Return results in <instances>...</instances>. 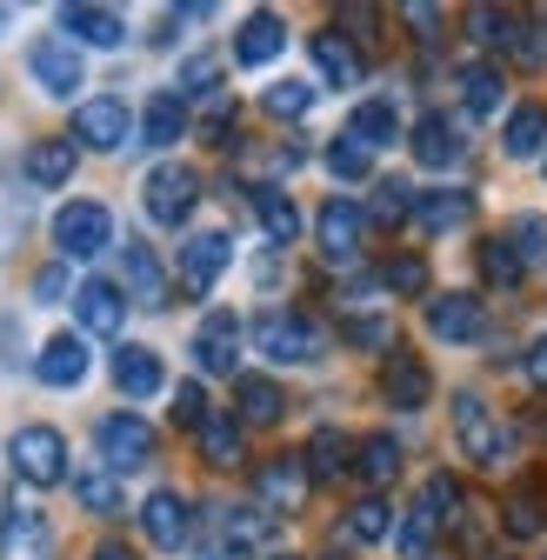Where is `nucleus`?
I'll return each mask as SVG.
<instances>
[{"mask_svg":"<svg viewBox=\"0 0 547 560\" xmlns=\"http://www.w3.org/2000/svg\"><path fill=\"white\" fill-rule=\"evenodd\" d=\"M254 347H260L274 368H307V361H321V354H327V334H321L307 314L274 307V314H260V320H254Z\"/></svg>","mask_w":547,"mask_h":560,"instance_id":"f257e3e1","label":"nucleus"},{"mask_svg":"<svg viewBox=\"0 0 547 560\" xmlns=\"http://www.w3.org/2000/svg\"><path fill=\"white\" fill-rule=\"evenodd\" d=\"M454 447L474 467H501L508 460V434H501V420H494V407L481 394H454Z\"/></svg>","mask_w":547,"mask_h":560,"instance_id":"f03ea898","label":"nucleus"},{"mask_svg":"<svg viewBox=\"0 0 547 560\" xmlns=\"http://www.w3.org/2000/svg\"><path fill=\"white\" fill-rule=\"evenodd\" d=\"M54 247L60 260H94L114 247V214L101 200H67L60 214H54Z\"/></svg>","mask_w":547,"mask_h":560,"instance_id":"7ed1b4c3","label":"nucleus"},{"mask_svg":"<svg viewBox=\"0 0 547 560\" xmlns=\"http://www.w3.org/2000/svg\"><path fill=\"white\" fill-rule=\"evenodd\" d=\"M141 200H148V221L154 228H181L194 214V200H200V174L181 167V161H161L148 180H141Z\"/></svg>","mask_w":547,"mask_h":560,"instance_id":"20e7f679","label":"nucleus"},{"mask_svg":"<svg viewBox=\"0 0 547 560\" xmlns=\"http://www.w3.org/2000/svg\"><path fill=\"white\" fill-rule=\"evenodd\" d=\"M27 74H34L40 94L74 101V88L88 81V60H81V47L67 40V34H47V40H34V54H27Z\"/></svg>","mask_w":547,"mask_h":560,"instance_id":"39448f33","label":"nucleus"},{"mask_svg":"<svg viewBox=\"0 0 547 560\" xmlns=\"http://www.w3.org/2000/svg\"><path fill=\"white\" fill-rule=\"evenodd\" d=\"M8 460H14V474L27 487H60L67 480V441H60V428H21L8 441Z\"/></svg>","mask_w":547,"mask_h":560,"instance_id":"423d86ee","label":"nucleus"},{"mask_svg":"<svg viewBox=\"0 0 547 560\" xmlns=\"http://www.w3.org/2000/svg\"><path fill=\"white\" fill-rule=\"evenodd\" d=\"M94 441H101V467H114V474H133L154 460V428L141 413H107L94 428Z\"/></svg>","mask_w":547,"mask_h":560,"instance_id":"0eeeda50","label":"nucleus"},{"mask_svg":"<svg viewBox=\"0 0 547 560\" xmlns=\"http://www.w3.org/2000/svg\"><path fill=\"white\" fill-rule=\"evenodd\" d=\"M307 487H314V474H307L301 454H274V460L254 467V494H260L267 514H294L307 501Z\"/></svg>","mask_w":547,"mask_h":560,"instance_id":"6e6552de","label":"nucleus"},{"mask_svg":"<svg viewBox=\"0 0 547 560\" xmlns=\"http://www.w3.org/2000/svg\"><path fill=\"white\" fill-rule=\"evenodd\" d=\"M407 154H415L421 167H434V174H447V167L467 154V127H461L454 114H421L415 133H407Z\"/></svg>","mask_w":547,"mask_h":560,"instance_id":"1a4fd4ad","label":"nucleus"},{"mask_svg":"<svg viewBox=\"0 0 547 560\" xmlns=\"http://www.w3.org/2000/svg\"><path fill=\"white\" fill-rule=\"evenodd\" d=\"M228 260H234V241H228V234H214V228L187 234V241H181V288H187V294H208L214 280L228 273Z\"/></svg>","mask_w":547,"mask_h":560,"instance_id":"9d476101","label":"nucleus"},{"mask_svg":"<svg viewBox=\"0 0 547 560\" xmlns=\"http://www.w3.org/2000/svg\"><path fill=\"white\" fill-rule=\"evenodd\" d=\"M127 133H133V114H127V101H114V94H94V101H81V114H74V140H88L94 154H114V148H127Z\"/></svg>","mask_w":547,"mask_h":560,"instance_id":"9b49d317","label":"nucleus"},{"mask_svg":"<svg viewBox=\"0 0 547 560\" xmlns=\"http://www.w3.org/2000/svg\"><path fill=\"white\" fill-rule=\"evenodd\" d=\"M428 334L447 340V347L488 340V307L474 301V294H434V301H428Z\"/></svg>","mask_w":547,"mask_h":560,"instance_id":"f8f14e48","label":"nucleus"},{"mask_svg":"<svg viewBox=\"0 0 547 560\" xmlns=\"http://www.w3.org/2000/svg\"><path fill=\"white\" fill-rule=\"evenodd\" d=\"M141 527H148V540H154L161 553H181V547L194 540V508L174 494V487H154V494L141 501Z\"/></svg>","mask_w":547,"mask_h":560,"instance_id":"ddd939ff","label":"nucleus"},{"mask_svg":"<svg viewBox=\"0 0 547 560\" xmlns=\"http://www.w3.org/2000/svg\"><path fill=\"white\" fill-rule=\"evenodd\" d=\"M361 228H368V214L348 200V194H334L327 207H321V221H314V234H321V254L334 260V267H348L354 254H361Z\"/></svg>","mask_w":547,"mask_h":560,"instance_id":"4468645a","label":"nucleus"},{"mask_svg":"<svg viewBox=\"0 0 547 560\" xmlns=\"http://www.w3.org/2000/svg\"><path fill=\"white\" fill-rule=\"evenodd\" d=\"M88 368H94L88 334H54L40 354H34V381H40V387H81Z\"/></svg>","mask_w":547,"mask_h":560,"instance_id":"2eb2a0df","label":"nucleus"},{"mask_svg":"<svg viewBox=\"0 0 547 560\" xmlns=\"http://www.w3.org/2000/svg\"><path fill=\"white\" fill-rule=\"evenodd\" d=\"M241 361V320L234 314H208L194 327V368L200 374H234Z\"/></svg>","mask_w":547,"mask_h":560,"instance_id":"dca6fc26","label":"nucleus"},{"mask_svg":"<svg viewBox=\"0 0 547 560\" xmlns=\"http://www.w3.org/2000/svg\"><path fill=\"white\" fill-rule=\"evenodd\" d=\"M60 34L74 40V47H120L127 21L114 8H88V0H74V8H60Z\"/></svg>","mask_w":547,"mask_h":560,"instance_id":"f3484780","label":"nucleus"},{"mask_svg":"<svg viewBox=\"0 0 547 560\" xmlns=\"http://www.w3.org/2000/svg\"><path fill=\"white\" fill-rule=\"evenodd\" d=\"M381 394H387V407L415 413V407H428V394H434V374H428L415 354H387V368H381Z\"/></svg>","mask_w":547,"mask_h":560,"instance_id":"a211bd4d","label":"nucleus"},{"mask_svg":"<svg viewBox=\"0 0 547 560\" xmlns=\"http://www.w3.org/2000/svg\"><path fill=\"white\" fill-rule=\"evenodd\" d=\"M114 387H120L127 400H154V394L167 387L161 354H154V347H120V354H114Z\"/></svg>","mask_w":547,"mask_h":560,"instance_id":"6ab92c4d","label":"nucleus"},{"mask_svg":"<svg viewBox=\"0 0 547 560\" xmlns=\"http://www.w3.org/2000/svg\"><path fill=\"white\" fill-rule=\"evenodd\" d=\"M288 54V27H281V14H247L241 21V34H234V60L241 67H267V60H281Z\"/></svg>","mask_w":547,"mask_h":560,"instance_id":"aec40b11","label":"nucleus"},{"mask_svg":"<svg viewBox=\"0 0 547 560\" xmlns=\"http://www.w3.org/2000/svg\"><path fill=\"white\" fill-rule=\"evenodd\" d=\"M74 314H81V334L114 340V334H120V320H127V301H120L114 280H88V288L74 294Z\"/></svg>","mask_w":547,"mask_h":560,"instance_id":"412c9836","label":"nucleus"},{"mask_svg":"<svg viewBox=\"0 0 547 560\" xmlns=\"http://www.w3.org/2000/svg\"><path fill=\"white\" fill-rule=\"evenodd\" d=\"M314 67H321L327 88H361V74H368L361 54H354V40L340 34V27H321V34H314Z\"/></svg>","mask_w":547,"mask_h":560,"instance_id":"4be33fe9","label":"nucleus"},{"mask_svg":"<svg viewBox=\"0 0 547 560\" xmlns=\"http://www.w3.org/2000/svg\"><path fill=\"white\" fill-rule=\"evenodd\" d=\"M467 214H474V194L467 187H428V194H415V221L428 234H454V228H467Z\"/></svg>","mask_w":547,"mask_h":560,"instance_id":"5701e85b","label":"nucleus"},{"mask_svg":"<svg viewBox=\"0 0 547 560\" xmlns=\"http://www.w3.org/2000/svg\"><path fill=\"white\" fill-rule=\"evenodd\" d=\"M501 154H508V161L547 154V107H540V101H521V107L508 114V127H501Z\"/></svg>","mask_w":547,"mask_h":560,"instance_id":"b1692460","label":"nucleus"},{"mask_svg":"<svg viewBox=\"0 0 547 560\" xmlns=\"http://www.w3.org/2000/svg\"><path fill=\"white\" fill-rule=\"evenodd\" d=\"M187 133V101L174 88H161L148 107H141V148H174V140Z\"/></svg>","mask_w":547,"mask_h":560,"instance_id":"393cba45","label":"nucleus"},{"mask_svg":"<svg viewBox=\"0 0 547 560\" xmlns=\"http://www.w3.org/2000/svg\"><path fill=\"white\" fill-rule=\"evenodd\" d=\"M120 273H127V288L141 294V307H167V273H161L154 247H141V241H127V247H120Z\"/></svg>","mask_w":547,"mask_h":560,"instance_id":"a878e982","label":"nucleus"},{"mask_svg":"<svg viewBox=\"0 0 547 560\" xmlns=\"http://www.w3.org/2000/svg\"><path fill=\"white\" fill-rule=\"evenodd\" d=\"M234 407H241V428H274V420H281V387H274L267 374H241L234 381Z\"/></svg>","mask_w":547,"mask_h":560,"instance_id":"bb28decb","label":"nucleus"},{"mask_svg":"<svg viewBox=\"0 0 547 560\" xmlns=\"http://www.w3.org/2000/svg\"><path fill=\"white\" fill-rule=\"evenodd\" d=\"M74 140H34V148H27V180L34 187H67V180H74Z\"/></svg>","mask_w":547,"mask_h":560,"instance_id":"cd10ccee","label":"nucleus"},{"mask_svg":"<svg viewBox=\"0 0 547 560\" xmlns=\"http://www.w3.org/2000/svg\"><path fill=\"white\" fill-rule=\"evenodd\" d=\"M241 413H208V420H200V454H208V467H241Z\"/></svg>","mask_w":547,"mask_h":560,"instance_id":"c85d7f7f","label":"nucleus"},{"mask_svg":"<svg viewBox=\"0 0 547 560\" xmlns=\"http://www.w3.org/2000/svg\"><path fill=\"white\" fill-rule=\"evenodd\" d=\"M254 214H260V228H267L274 247H294V234H301V207H294L281 187H254Z\"/></svg>","mask_w":547,"mask_h":560,"instance_id":"c756f323","label":"nucleus"},{"mask_svg":"<svg viewBox=\"0 0 547 560\" xmlns=\"http://www.w3.org/2000/svg\"><path fill=\"white\" fill-rule=\"evenodd\" d=\"M301 460H307V474H314V480H340V474L354 467V441L340 434V428H321V434L307 441V454H301Z\"/></svg>","mask_w":547,"mask_h":560,"instance_id":"7c9ffc66","label":"nucleus"},{"mask_svg":"<svg viewBox=\"0 0 547 560\" xmlns=\"http://www.w3.org/2000/svg\"><path fill=\"white\" fill-rule=\"evenodd\" d=\"M348 133L361 140L368 154H374V148H394V140H400V114H394V101H361L354 120H348Z\"/></svg>","mask_w":547,"mask_h":560,"instance_id":"2f4dec72","label":"nucleus"},{"mask_svg":"<svg viewBox=\"0 0 547 560\" xmlns=\"http://www.w3.org/2000/svg\"><path fill=\"white\" fill-rule=\"evenodd\" d=\"M501 94H508V81H501L494 60H467L461 67V101H467V114H494Z\"/></svg>","mask_w":547,"mask_h":560,"instance_id":"473e14b6","label":"nucleus"},{"mask_svg":"<svg viewBox=\"0 0 547 560\" xmlns=\"http://www.w3.org/2000/svg\"><path fill=\"white\" fill-rule=\"evenodd\" d=\"M221 534H228L234 553H254V547L274 540V514H267V508H228V514H221Z\"/></svg>","mask_w":547,"mask_h":560,"instance_id":"72a5a7b5","label":"nucleus"},{"mask_svg":"<svg viewBox=\"0 0 547 560\" xmlns=\"http://www.w3.org/2000/svg\"><path fill=\"white\" fill-rule=\"evenodd\" d=\"M481 273H488V288L514 294V288H521V273H527V260L514 254V241H508V234H488V241H481Z\"/></svg>","mask_w":547,"mask_h":560,"instance_id":"f704fd0d","label":"nucleus"},{"mask_svg":"<svg viewBox=\"0 0 547 560\" xmlns=\"http://www.w3.org/2000/svg\"><path fill=\"white\" fill-rule=\"evenodd\" d=\"M340 534H348V540H361V547H374V540H387V534H394V508H387L381 494H368V501H354V508H348Z\"/></svg>","mask_w":547,"mask_h":560,"instance_id":"c9c22d12","label":"nucleus"},{"mask_svg":"<svg viewBox=\"0 0 547 560\" xmlns=\"http://www.w3.org/2000/svg\"><path fill=\"white\" fill-rule=\"evenodd\" d=\"M74 501L88 514H120V480H114V467H81L74 474Z\"/></svg>","mask_w":547,"mask_h":560,"instance_id":"e433bc0d","label":"nucleus"},{"mask_svg":"<svg viewBox=\"0 0 547 560\" xmlns=\"http://www.w3.org/2000/svg\"><path fill=\"white\" fill-rule=\"evenodd\" d=\"M501 527H508L514 540H534V534L547 527V501H540V487H521V494H508V508H501Z\"/></svg>","mask_w":547,"mask_h":560,"instance_id":"4c0bfd02","label":"nucleus"},{"mask_svg":"<svg viewBox=\"0 0 547 560\" xmlns=\"http://www.w3.org/2000/svg\"><path fill=\"white\" fill-rule=\"evenodd\" d=\"M354 454H361V460H354L361 480H374V487H387V480L400 474V441H394V434H368Z\"/></svg>","mask_w":547,"mask_h":560,"instance_id":"58836bf2","label":"nucleus"},{"mask_svg":"<svg viewBox=\"0 0 547 560\" xmlns=\"http://www.w3.org/2000/svg\"><path fill=\"white\" fill-rule=\"evenodd\" d=\"M441 534V521L428 514V501H415V508H407V521L394 527V547L407 553V560H428V540Z\"/></svg>","mask_w":547,"mask_h":560,"instance_id":"ea45409f","label":"nucleus"},{"mask_svg":"<svg viewBox=\"0 0 547 560\" xmlns=\"http://www.w3.org/2000/svg\"><path fill=\"white\" fill-rule=\"evenodd\" d=\"M368 167H374V154L361 148L354 133H334V140H327V174H334V180H368Z\"/></svg>","mask_w":547,"mask_h":560,"instance_id":"a19ab883","label":"nucleus"},{"mask_svg":"<svg viewBox=\"0 0 547 560\" xmlns=\"http://www.w3.org/2000/svg\"><path fill=\"white\" fill-rule=\"evenodd\" d=\"M260 107H267L274 120H301V114L314 107V88H307V81H274V88L260 94Z\"/></svg>","mask_w":547,"mask_h":560,"instance_id":"79ce46f5","label":"nucleus"},{"mask_svg":"<svg viewBox=\"0 0 547 560\" xmlns=\"http://www.w3.org/2000/svg\"><path fill=\"white\" fill-rule=\"evenodd\" d=\"M381 288H387V294H421V288H428V260H421V254H394V260L381 267Z\"/></svg>","mask_w":547,"mask_h":560,"instance_id":"37998d69","label":"nucleus"},{"mask_svg":"<svg viewBox=\"0 0 547 560\" xmlns=\"http://www.w3.org/2000/svg\"><path fill=\"white\" fill-rule=\"evenodd\" d=\"M407 214H415V187H407V180H381L374 187V221L381 228H400Z\"/></svg>","mask_w":547,"mask_h":560,"instance_id":"c03bdc74","label":"nucleus"},{"mask_svg":"<svg viewBox=\"0 0 547 560\" xmlns=\"http://www.w3.org/2000/svg\"><path fill=\"white\" fill-rule=\"evenodd\" d=\"M421 501H428V514H434V521L447 527V521L461 514V487H454V474H434V480L421 487Z\"/></svg>","mask_w":547,"mask_h":560,"instance_id":"a18cd8bd","label":"nucleus"},{"mask_svg":"<svg viewBox=\"0 0 547 560\" xmlns=\"http://www.w3.org/2000/svg\"><path fill=\"white\" fill-rule=\"evenodd\" d=\"M467 34L488 40V47H501L514 34V14H501V8H467Z\"/></svg>","mask_w":547,"mask_h":560,"instance_id":"49530a36","label":"nucleus"},{"mask_svg":"<svg viewBox=\"0 0 547 560\" xmlns=\"http://www.w3.org/2000/svg\"><path fill=\"white\" fill-rule=\"evenodd\" d=\"M214 407H208V394H200V381H181L174 387V420H181V428H194L200 434V420H208Z\"/></svg>","mask_w":547,"mask_h":560,"instance_id":"de8ad7c7","label":"nucleus"},{"mask_svg":"<svg viewBox=\"0 0 547 560\" xmlns=\"http://www.w3.org/2000/svg\"><path fill=\"white\" fill-rule=\"evenodd\" d=\"M508 241L521 247V260H527V267H534V260H547V221H540V214H521Z\"/></svg>","mask_w":547,"mask_h":560,"instance_id":"09e8293b","label":"nucleus"},{"mask_svg":"<svg viewBox=\"0 0 547 560\" xmlns=\"http://www.w3.org/2000/svg\"><path fill=\"white\" fill-rule=\"evenodd\" d=\"M34 540H40V514L14 501V508H8V553H21V547H34Z\"/></svg>","mask_w":547,"mask_h":560,"instance_id":"8fccbe9b","label":"nucleus"},{"mask_svg":"<svg viewBox=\"0 0 547 560\" xmlns=\"http://www.w3.org/2000/svg\"><path fill=\"white\" fill-rule=\"evenodd\" d=\"M60 294H67V267H40V273H34V301L54 307Z\"/></svg>","mask_w":547,"mask_h":560,"instance_id":"3c124183","label":"nucleus"},{"mask_svg":"<svg viewBox=\"0 0 547 560\" xmlns=\"http://www.w3.org/2000/svg\"><path fill=\"white\" fill-rule=\"evenodd\" d=\"M214 74H221L214 60H187V74H181V101H187V94H208V88H214Z\"/></svg>","mask_w":547,"mask_h":560,"instance_id":"603ef678","label":"nucleus"},{"mask_svg":"<svg viewBox=\"0 0 547 560\" xmlns=\"http://www.w3.org/2000/svg\"><path fill=\"white\" fill-rule=\"evenodd\" d=\"M348 340H361V347H387L394 327H387V320H348Z\"/></svg>","mask_w":547,"mask_h":560,"instance_id":"864d4df0","label":"nucleus"},{"mask_svg":"<svg viewBox=\"0 0 547 560\" xmlns=\"http://www.w3.org/2000/svg\"><path fill=\"white\" fill-rule=\"evenodd\" d=\"M527 381H534V387H547V334L527 347Z\"/></svg>","mask_w":547,"mask_h":560,"instance_id":"5fc2aeb1","label":"nucleus"},{"mask_svg":"<svg viewBox=\"0 0 547 560\" xmlns=\"http://www.w3.org/2000/svg\"><path fill=\"white\" fill-rule=\"evenodd\" d=\"M407 21L421 27V40H434V27H441V14H434V8H407Z\"/></svg>","mask_w":547,"mask_h":560,"instance_id":"6e6d98bb","label":"nucleus"},{"mask_svg":"<svg viewBox=\"0 0 547 560\" xmlns=\"http://www.w3.org/2000/svg\"><path fill=\"white\" fill-rule=\"evenodd\" d=\"M94 560H141V553L120 547V540H101V547H94Z\"/></svg>","mask_w":547,"mask_h":560,"instance_id":"4d7b16f0","label":"nucleus"},{"mask_svg":"<svg viewBox=\"0 0 547 560\" xmlns=\"http://www.w3.org/2000/svg\"><path fill=\"white\" fill-rule=\"evenodd\" d=\"M0 27H8V8H0Z\"/></svg>","mask_w":547,"mask_h":560,"instance_id":"13d9d810","label":"nucleus"},{"mask_svg":"<svg viewBox=\"0 0 547 560\" xmlns=\"http://www.w3.org/2000/svg\"><path fill=\"white\" fill-rule=\"evenodd\" d=\"M540 167H547V154H540Z\"/></svg>","mask_w":547,"mask_h":560,"instance_id":"bf43d9fd","label":"nucleus"},{"mask_svg":"<svg viewBox=\"0 0 547 560\" xmlns=\"http://www.w3.org/2000/svg\"><path fill=\"white\" fill-rule=\"evenodd\" d=\"M334 560H340V553H334Z\"/></svg>","mask_w":547,"mask_h":560,"instance_id":"052dcab7","label":"nucleus"}]
</instances>
